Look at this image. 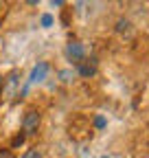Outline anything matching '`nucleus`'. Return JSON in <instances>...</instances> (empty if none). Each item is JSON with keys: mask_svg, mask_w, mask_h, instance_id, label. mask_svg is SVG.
Here are the masks:
<instances>
[{"mask_svg": "<svg viewBox=\"0 0 149 158\" xmlns=\"http://www.w3.org/2000/svg\"><path fill=\"white\" fill-rule=\"evenodd\" d=\"M116 31L119 33H132V22H129L127 18H121L116 22Z\"/></svg>", "mask_w": 149, "mask_h": 158, "instance_id": "423d86ee", "label": "nucleus"}, {"mask_svg": "<svg viewBox=\"0 0 149 158\" xmlns=\"http://www.w3.org/2000/svg\"><path fill=\"white\" fill-rule=\"evenodd\" d=\"M95 123H97V127H103V125H105V121H103V118H97Z\"/></svg>", "mask_w": 149, "mask_h": 158, "instance_id": "f8f14e48", "label": "nucleus"}, {"mask_svg": "<svg viewBox=\"0 0 149 158\" xmlns=\"http://www.w3.org/2000/svg\"><path fill=\"white\" fill-rule=\"evenodd\" d=\"M50 24H53V15L44 13V15H42V27H50Z\"/></svg>", "mask_w": 149, "mask_h": 158, "instance_id": "6e6552de", "label": "nucleus"}, {"mask_svg": "<svg viewBox=\"0 0 149 158\" xmlns=\"http://www.w3.org/2000/svg\"><path fill=\"white\" fill-rule=\"evenodd\" d=\"M77 73H79L81 77H92V75L97 73L95 59H90V62H88V59H83V62H79V64H77Z\"/></svg>", "mask_w": 149, "mask_h": 158, "instance_id": "39448f33", "label": "nucleus"}, {"mask_svg": "<svg viewBox=\"0 0 149 158\" xmlns=\"http://www.w3.org/2000/svg\"><path fill=\"white\" fill-rule=\"evenodd\" d=\"M18 88H20V73H9L7 79H2V90H0V94H2V99H13Z\"/></svg>", "mask_w": 149, "mask_h": 158, "instance_id": "f257e3e1", "label": "nucleus"}, {"mask_svg": "<svg viewBox=\"0 0 149 158\" xmlns=\"http://www.w3.org/2000/svg\"><path fill=\"white\" fill-rule=\"evenodd\" d=\"M20 158H42V152L37 149V147H33V149H26Z\"/></svg>", "mask_w": 149, "mask_h": 158, "instance_id": "0eeeda50", "label": "nucleus"}, {"mask_svg": "<svg viewBox=\"0 0 149 158\" xmlns=\"http://www.w3.org/2000/svg\"><path fill=\"white\" fill-rule=\"evenodd\" d=\"M70 75H72L70 70H62V73H59V77H62V81H70V79H68Z\"/></svg>", "mask_w": 149, "mask_h": 158, "instance_id": "9d476101", "label": "nucleus"}, {"mask_svg": "<svg viewBox=\"0 0 149 158\" xmlns=\"http://www.w3.org/2000/svg\"><path fill=\"white\" fill-rule=\"evenodd\" d=\"M103 158H105V156H103Z\"/></svg>", "mask_w": 149, "mask_h": 158, "instance_id": "4468645a", "label": "nucleus"}, {"mask_svg": "<svg viewBox=\"0 0 149 158\" xmlns=\"http://www.w3.org/2000/svg\"><path fill=\"white\" fill-rule=\"evenodd\" d=\"M0 9H2V2H0Z\"/></svg>", "mask_w": 149, "mask_h": 158, "instance_id": "ddd939ff", "label": "nucleus"}, {"mask_svg": "<svg viewBox=\"0 0 149 158\" xmlns=\"http://www.w3.org/2000/svg\"><path fill=\"white\" fill-rule=\"evenodd\" d=\"M46 75H48V64H46V62H40V64H37V66L31 70V77H29L26 86H24V92L29 90V86H31V84H40V81H44Z\"/></svg>", "mask_w": 149, "mask_h": 158, "instance_id": "7ed1b4c3", "label": "nucleus"}, {"mask_svg": "<svg viewBox=\"0 0 149 158\" xmlns=\"http://www.w3.org/2000/svg\"><path fill=\"white\" fill-rule=\"evenodd\" d=\"M66 55L72 59L74 64H79V62H83V57H86V48H83V44L81 42H68V46H66Z\"/></svg>", "mask_w": 149, "mask_h": 158, "instance_id": "20e7f679", "label": "nucleus"}, {"mask_svg": "<svg viewBox=\"0 0 149 158\" xmlns=\"http://www.w3.org/2000/svg\"><path fill=\"white\" fill-rule=\"evenodd\" d=\"M0 158H13V154L9 149H0Z\"/></svg>", "mask_w": 149, "mask_h": 158, "instance_id": "9b49d317", "label": "nucleus"}, {"mask_svg": "<svg viewBox=\"0 0 149 158\" xmlns=\"http://www.w3.org/2000/svg\"><path fill=\"white\" fill-rule=\"evenodd\" d=\"M24 138H26V136H24V134H18V136H15V138H13V147H20V145H22V143H24Z\"/></svg>", "mask_w": 149, "mask_h": 158, "instance_id": "1a4fd4ad", "label": "nucleus"}, {"mask_svg": "<svg viewBox=\"0 0 149 158\" xmlns=\"http://www.w3.org/2000/svg\"><path fill=\"white\" fill-rule=\"evenodd\" d=\"M37 127H40V112L29 110L22 118V134L24 136H33L37 134Z\"/></svg>", "mask_w": 149, "mask_h": 158, "instance_id": "f03ea898", "label": "nucleus"}]
</instances>
